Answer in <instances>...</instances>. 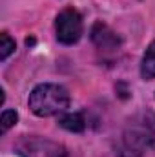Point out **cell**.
<instances>
[{
	"label": "cell",
	"mask_w": 155,
	"mask_h": 157,
	"mask_svg": "<svg viewBox=\"0 0 155 157\" xmlns=\"http://www.w3.org/2000/svg\"><path fill=\"white\" fill-rule=\"evenodd\" d=\"M155 141V115L144 112L133 119L122 133V155L141 157Z\"/></svg>",
	"instance_id": "obj_1"
},
{
	"label": "cell",
	"mask_w": 155,
	"mask_h": 157,
	"mask_svg": "<svg viewBox=\"0 0 155 157\" xmlns=\"http://www.w3.org/2000/svg\"><path fill=\"white\" fill-rule=\"evenodd\" d=\"M29 108L39 117H49L70 106V93L59 84H40L29 93Z\"/></svg>",
	"instance_id": "obj_2"
},
{
	"label": "cell",
	"mask_w": 155,
	"mask_h": 157,
	"mask_svg": "<svg viewBox=\"0 0 155 157\" xmlns=\"http://www.w3.org/2000/svg\"><path fill=\"white\" fill-rule=\"evenodd\" d=\"M15 150L20 157H70L62 144L44 137H22L17 141Z\"/></svg>",
	"instance_id": "obj_3"
},
{
	"label": "cell",
	"mask_w": 155,
	"mask_h": 157,
	"mask_svg": "<svg viewBox=\"0 0 155 157\" xmlns=\"http://www.w3.org/2000/svg\"><path fill=\"white\" fill-rule=\"evenodd\" d=\"M55 29H57V39L62 44H75L80 35H82V18L75 9H64L59 13L57 22H55Z\"/></svg>",
	"instance_id": "obj_4"
},
{
	"label": "cell",
	"mask_w": 155,
	"mask_h": 157,
	"mask_svg": "<svg viewBox=\"0 0 155 157\" xmlns=\"http://www.w3.org/2000/svg\"><path fill=\"white\" fill-rule=\"evenodd\" d=\"M91 40L104 53H112V51H115L117 48L120 46L119 35L110 26H106L104 22H95L93 24V28H91Z\"/></svg>",
	"instance_id": "obj_5"
},
{
	"label": "cell",
	"mask_w": 155,
	"mask_h": 157,
	"mask_svg": "<svg viewBox=\"0 0 155 157\" xmlns=\"http://www.w3.org/2000/svg\"><path fill=\"white\" fill-rule=\"evenodd\" d=\"M59 124L68 130V132H73V133H78V132H84L86 128V119L82 113H66L64 117H60Z\"/></svg>",
	"instance_id": "obj_6"
},
{
	"label": "cell",
	"mask_w": 155,
	"mask_h": 157,
	"mask_svg": "<svg viewBox=\"0 0 155 157\" xmlns=\"http://www.w3.org/2000/svg\"><path fill=\"white\" fill-rule=\"evenodd\" d=\"M141 73L144 78H153L155 77V42H152L144 53V59H142V68H141Z\"/></svg>",
	"instance_id": "obj_7"
},
{
	"label": "cell",
	"mask_w": 155,
	"mask_h": 157,
	"mask_svg": "<svg viewBox=\"0 0 155 157\" xmlns=\"http://www.w3.org/2000/svg\"><path fill=\"white\" fill-rule=\"evenodd\" d=\"M13 51H15V40L11 39L7 33H2L0 35V59L6 60Z\"/></svg>",
	"instance_id": "obj_8"
},
{
	"label": "cell",
	"mask_w": 155,
	"mask_h": 157,
	"mask_svg": "<svg viewBox=\"0 0 155 157\" xmlns=\"http://www.w3.org/2000/svg\"><path fill=\"white\" fill-rule=\"evenodd\" d=\"M17 121H18V115L15 110H6L2 113V132H7L11 126H15Z\"/></svg>",
	"instance_id": "obj_9"
}]
</instances>
